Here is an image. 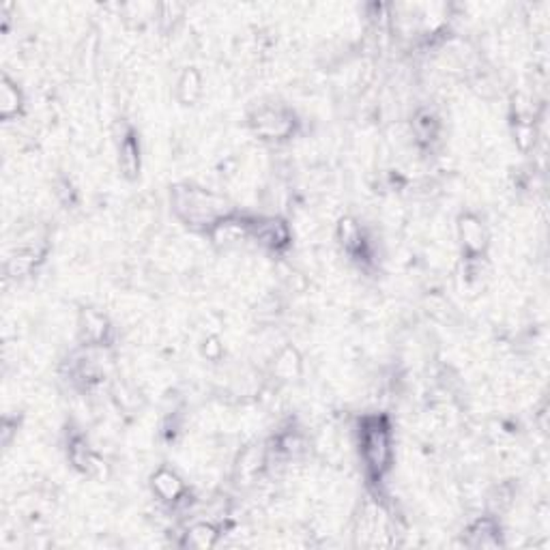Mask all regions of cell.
Listing matches in <instances>:
<instances>
[{
    "mask_svg": "<svg viewBox=\"0 0 550 550\" xmlns=\"http://www.w3.org/2000/svg\"><path fill=\"white\" fill-rule=\"evenodd\" d=\"M364 454L368 458V465L374 471H383L389 458V436L383 426L376 421L374 426H368L364 432Z\"/></svg>",
    "mask_w": 550,
    "mask_h": 550,
    "instance_id": "1",
    "label": "cell"
}]
</instances>
